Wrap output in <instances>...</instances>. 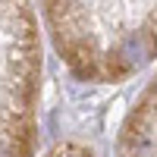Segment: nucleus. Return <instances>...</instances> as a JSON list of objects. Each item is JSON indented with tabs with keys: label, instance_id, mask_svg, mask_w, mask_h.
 <instances>
[{
	"label": "nucleus",
	"instance_id": "f257e3e1",
	"mask_svg": "<svg viewBox=\"0 0 157 157\" xmlns=\"http://www.w3.org/2000/svg\"><path fill=\"white\" fill-rule=\"evenodd\" d=\"M32 91V50L16 0H0V157H19L16 126Z\"/></svg>",
	"mask_w": 157,
	"mask_h": 157
}]
</instances>
